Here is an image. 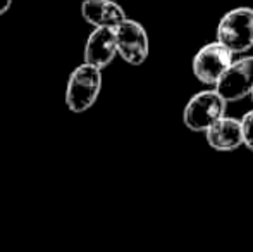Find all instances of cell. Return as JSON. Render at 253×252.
<instances>
[{"label":"cell","mask_w":253,"mask_h":252,"mask_svg":"<svg viewBox=\"0 0 253 252\" xmlns=\"http://www.w3.org/2000/svg\"><path fill=\"white\" fill-rule=\"evenodd\" d=\"M81 16L95 28H117L127 19L124 9L114 0H84Z\"/></svg>","instance_id":"9"},{"label":"cell","mask_w":253,"mask_h":252,"mask_svg":"<svg viewBox=\"0 0 253 252\" xmlns=\"http://www.w3.org/2000/svg\"><path fill=\"white\" fill-rule=\"evenodd\" d=\"M116 30L117 54L131 66H141L150 54V42L147 30L138 21L126 19Z\"/></svg>","instance_id":"5"},{"label":"cell","mask_w":253,"mask_h":252,"mask_svg":"<svg viewBox=\"0 0 253 252\" xmlns=\"http://www.w3.org/2000/svg\"><path fill=\"white\" fill-rule=\"evenodd\" d=\"M213 88L222 95L226 102H238L252 95L253 55H245L238 61H233Z\"/></svg>","instance_id":"6"},{"label":"cell","mask_w":253,"mask_h":252,"mask_svg":"<svg viewBox=\"0 0 253 252\" xmlns=\"http://www.w3.org/2000/svg\"><path fill=\"white\" fill-rule=\"evenodd\" d=\"M250 97H252V101H253V90H252V95H250Z\"/></svg>","instance_id":"12"},{"label":"cell","mask_w":253,"mask_h":252,"mask_svg":"<svg viewBox=\"0 0 253 252\" xmlns=\"http://www.w3.org/2000/svg\"><path fill=\"white\" fill-rule=\"evenodd\" d=\"M102 81L100 67L88 62L74 67L66 87V104L69 111L81 114L93 107L102 92Z\"/></svg>","instance_id":"1"},{"label":"cell","mask_w":253,"mask_h":252,"mask_svg":"<svg viewBox=\"0 0 253 252\" xmlns=\"http://www.w3.org/2000/svg\"><path fill=\"white\" fill-rule=\"evenodd\" d=\"M226 109L227 102L215 88L202 90L188 101L183 111V123L190 131L205 133L209 128H212L220 118L226 116Z\"/></svg>","instance_id":"2"},{"label":"cell","mask_w":253,"mask_h":252,"mask_svg":"<svg viewBox=\"0 0 253 252\" xmlns=\"http://www.w3.org/2000/svg\"><path fill=\"white\" fill-rule=\"evenodd\" d=\"M234 54L227 47H224L220 42H210L203 45L200 50L195 54L191 69L193 74L202 85L215 87L227 67L233 64Z\"/></svg>","instance_id":"4"},{"label":"cell","mask_w":253,"mask_h":252,"mask_svg":"<svg viewBox=\"0 0 253 252\" xmlns=\"http://www.w3.org/2000/svg\"><path fill=\"white\" fill-rule=\"evenodd\" d=\"M116 55H119L116 30L114 28H93L84 44V62L103 69L109 64H112Z\"/></svg>","instance_id":"7"},{"label":"cell","mask_w":253,"mask_h":252,"mask_svg":"<svg viewBox=\"0 0 253 252\" xmlns=\"http://www.w3.org/2000/svg\"><path fill=\"white\" fill-rule=\"evenodd\" d=\"M217 42L234 55L245 54L253 47V9L236 7L226 12L217 24Z\"/></svg>","instance_id":"3"},{"label":"cell","mask_w":253,"mask_h":252,"mask_svg":"<svg viewBox=\"0 0 253 252\" xmlns=\"http://www.w3.org/2000/svg\"><path fill=\"white\" fill-rule=\"evenodd\" d=\"M241 126H243V140L245 147L253 151V109L248 111L247 114L241 118Z\"/></svg>","instance_id":"10"},{"label":"cell","mask_w":253,"mask_h":252,"mask_svg":"<svg viewBox=\"0 0 253 252\" xmlns=\"http://www.w3.org/2000/svg\"><path fill=\"white\" fill-rule=\"evenodd\" d=\"M205 138L209 147L219 152H231L245 145L243 140V126L241 119H234L224 116L212 128L205 131Z\"/></svg>","instance_id":"8"},{"label":"cell","mask_w":253,"mask_h":252,"mask_svg":"<svg viewBox=\"0 0 253 252\" xmlns=\"http://www.w3.org/2000/svg\"><path fill=\"white\" fill-rule=\"evenodd\" d=\"M10 5H12V0H0V16H3L10 9Z\"/></svg>","instance_id":"11"}]
</instances>
